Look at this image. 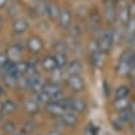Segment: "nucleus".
I'll return each instance as SVG.
<instances>
[{
  "mask_svg": "<svg viewBox=\"0 0 135 135\" xmlns=\"http://www.w3.org/2000/svg\"><path fill=\"white\" fill-rule=\"evenodd\" d=\"M8 61L9 60H8V57H6V55H5V53H0V66L4 67Z\"/></svg>",
  "mask_w": 135,
  "mask_h": 135,
  "instance_id": "473e14b6",
  "label": "nucleus"
},
{
  "mask_svg": "<svg viewBox=\"0 0 135 135\" xmlns=\"http://www.w3.org/2000/svg\"><path fill=\"white\" fill-rule=\"evenodd\" d=\"M27 29V22L25 20H16L14 22V31L17 33L24 32L25 30Z\"/></svg>",
  "mask_w": 135,
  "mask_h": 135,
  "instance_id": "b1692460",
  "label": "nucleus"
},
{
  "mask_svg": "<svg viewBox=\"0 0 135 135\" xmlns=\"http://www.w3.org/2000/svg\"><path fill=\"white\" fill-rule=\"evenodd\" d=\"M130 45H131V49H133V50L135 51V36L133 37V40L130 41Z\"/></svg>",
  "mask_w": 135,
  "mask_h": 135,
  "instance_id": "e433bc0d",
  "label": "nucleus"
},
{
  "mask_svg": "<svg viewBox=\"0 0 135 135\" xmlns=\"http://www.w3.org/2000/svg\"><path fill=\"white\" fill-rule=\"evenodd\" d=\"M134 36H135V17H130L129 22L127 24V37L129 41H131Z\"/></svg>",
  "mask_w": 135,
  "mask_h": 135,
  "instance_id": "2eb2a0df",
  "label": "nucleus"
},
{
  "mask_svg": "<svg viewBox=\"0 0 135 135\" xmlns=\"http://www.w3.org/2000/svg\"><path fill=\"white\" fill-rule=\"evenodd\" d=\"M29 47L31 51L33 52H37V51H40L42 47V42L40 41V38H37V37H32V38H30L29 40Z\"/></svg>",
  "mask_w": 135,
  "mask_h": 135,
  "instance_id": "412c9836",
  "label": "nucleus"
},
{
  "mask_svg": "<svg viewBox=\"0 0 135 135\" xmlns=\"http://www.w3.org/2000/svg\"><path fill=\"white\" fill-rule=\"evenodd\" d=\"M117 1H118V0H108V3H112V4H114Z\"/></svg>",
  "mask_w": 135,
  "mask_h": 135,
  "instance_id": "ea45409f",
  "label": "nucleus"
},
{
  "mask_svg": "<svg viewBox=\"0 0 135 135\" xmlns=\"http://www.w3.org/2000/svg\"><path fill=\"white\" fill-rule=\"evenodd\" d=\"M68 86L74 92H81L83 89V87H84L83 78L79 74H71L70 77H68Z\"/></svg>",
  "mask_w": 135,
  "mask_h": 135,
  "instance_id": "20e7f679",
  "label": "nucleus"
},
{
  "mask_svg": "<svg viewBox=\"0 0 135 135\" xmlns=\"http://www.w3.org/2000/svg\"><path fill=\"white\" fill-rule=\"evenodd\" d=\"M0 114H3V103L0 102Z\"/></svg>",
  "mask_w": 135,
  "mask_h": 135,
  "instance_id": "58836bf2",
  "label": "nucleus"
},
{
  "mask_svg": "<svg viewBox=\"0 0 135 135\" xmlns=\"http://www.w3.org/2000/svg\"><path fill=\"white\" fill-rule=\"evenodd\" d=\"M24 108L26 112L29 113H36L40 108V104L36 102V100H31V99H26L24 102Z\"/></svg>",
  "mask_w": 135,
  "mask_h": 135,
  "instance_id": "ddd939ff",
  "label": "nucleus"
},
{
  "mask_svg": "<svg viewBox=\"0 0 135 135\" xmlns=\"http://www.w3.org/2000/svg\"><path fill=\"white\" fill-rule=\"evenodd\" d=\"M42 90H44L50 98H51L52 102H58V100H61V99L63 98V94H62L61 88H60L56 83H53V82L46 83Z\"/></svg>",
  "mask_w": 135,
  "mask_h": 135,
  "instance_id": "7ed1b4c3",
  "label": "nucleus"
},
{
  "mask_svg": "<svg viewBox=\"0 0 135 135\" xmlns=\"http://www.w3.org/2000/svg\"><path fill=\"white\" fill-rule=\"evenodd\" d=\"M51 76H52V81L57 82L61 79V68H55V70L51 72Z\"/></svg>",
  "mask_w": 135,
  "mask_h": 135,
  "instance_id": "c85d7f7f",
  "label": "nucleus"
},
{
  "mask_svg": "<svg viewBox=\"0 0 135 135\" xmlns=\"http://www.w3.org/2000/svg\"><path fill=\"white\" fill-rule=\"evenodd\" d=\"M5 4H6V0H0V8L5 6Z\"/></svg>",
  "mask_w": 135,
  "mask_h": 135,
  "instance_id": "4c0bfd02",
  "label": "nucleus"
},
{
  "mask_svg": "<svg viewBox=\"0 0 135 135\" xmlns=\"http://www.w3.org/2000/svg\"><path fill=\"white\" fill-rule=\"evenodd\" d=\"M86 103L83 102L82 99H72L71 102V112L73 113H83L86 110Z\"/></svg>",
  "mask_w": 135,
  "mask_h": 135,
  "instance_id": "1a4fd4ad",
  "label": "nucleus"
},
{
  "mask_svg": "<svg viewBox=\"0 0 135 135\" xmlns=\"http://www.w3.org/2000/svg\"><path fill=\"white\" fill-rule=\"evenodd\" d=\"M50 97L47 95V94L44 92V90H41V92H38V93H36V95H35V100H36L38 104H49V100H50Z\"/></svg>",
  "mask_w": 135,
  "mask_h": 135,
  "instance_id": "4be33fe9",
  "label": "nucleus"
},
{
  "mask_svg": "<svg viewBox=\"0 0 135 135\" xmlns=\"http://www.w3.org/2000/svg\"><path fill=\"white\" fill-rule=\"evenodd\" d=\"M47 135H61V133L57 130H51L50 133H47Z\"/></svg>",
  "mask_w": 135,
  "mask_h": 135,
  "instance_id": "c9c22d12",
  "label": "nucleus"
},
{
  "mask_svg": "<svg viewBox=\"0 0 135 135\" xmlns=\"http://www.w3.org/2000/svg\"><path fill=\"white\" fill-rule=\"evenodd\" d=\"M9 53H10L11 61L16 63V61H19V57H20V55H21V49H19L17 46H12L11 49L9 50Z\"/></svg>",
  "mask_w": 135,
  "mask_h": 135,
  "instance_id": "a878e982",
  "label": "nucleus"
},
{
  "mask_svg": "<svg viewBox=\"0 0 135 135\" xmlns=\"http://www.w3.org/2000/svg\"><path fill=\"white\" fill-rule=\"evenodd\" d=\"M89 27L93 31H97V30L100 27V16H99L98 12H92L89 17Z\"/></svg>",
  "mask_w": 135,
  "mask_h": 135,
  "instance_id": "f8f14e48",
  "label": "nucleus"
},
{
  "mask_svg": "<svg viewBox=\"0 0 135 135\" xmlns=\"http://www.w3.org/2000/svg\"><path fill=\"white\" fill-rule=\"evenodd\" d=\"M119 20L122 21V24H124L127 26V24L130 20V15H129V11H128V8H123L120 11H119Z\"/></svg>",
  "mask_w": 135,
  "mask_h": 135,
  "instance_id": "393cba45",
  "label": "nucleus"
},
{
  "mask_svg": "<svg viewBox=\"0 0 135 135\" xmlns=\"http://www.w3.org/2000/svg\"><path fill=\"white\" fill-rule=\"evenodd\" d=\"M113 41H114V32L112 30H104V31H102L100 37H99V40H98L99 50L103 53H107L110 50L112 45H113Z\"/></svg>",
  "mask_w": 135,
  "mask_h": 135,
  "instance_id": "f03ea898",
  "label": "nucleus"
},
{
  "mask_svg": "<svg viewBox=\"0 0 135 135\" xmlns=\"http://www.w3.org/2000/svg\"><path fill=\"white\" fill-rule=\"evenodd\" d=\"M129 76H130L131 78H135V65L133 66L130 68V72H129Z\"/></svg>",
  "mask_w": 135,
  "mask_h": 135,
  "instance_id": "f704fd0d",
  "label": "nucleus"
},
{
  "mask_svg": "<svg viewBox=\"0 0 135 135\" xmlns=\"http://www.w3.org/2000/svg\"><path fill=\"white\" fill-rule=\"evenodd\" d=\"M55 49H56V51H57V52H62V53H63V51H65V49H66V46H65V44H57V45H55Z\"/></svg>",
  "mask_w": 135,
  "mask_h": 135,
  "instance_id": "72a5a7b5",
  "label": "nucleus"
},
{
  "mask_svg": "<svg viewBox=\"0 0 135 135\" xmlns=\"http://www.w3.org/2000/svg\"><path fill=\"white\" fill-rule=\"evenodd\" d=\"M46 11H47V14H49V16L51 17V19H57V17H60V14H61L60 9L57 8V5H55V4L47 5Z\"/></svg>",
  "mask_w": 135,
  "mask_h": 135,
  "instance_id": "dca6fc26",
  "label": "nucleus"
},
{
  "mask_svg": "<svg viewBox=\"0 0 135 135\" xmlns=\"http://www.w3.org/2000/svg\"><path fill=\"white\" fill-rule=\"evenodd\" d=\"M103 58H104V53L100 50H97V51L90 53V61L95 67H100L103 65Z\"/></svg>",
  "mask_w": 135,
  "mask_h": 135,
  "instance_id": "9b49d317",
  "label": "nucleus"
},
{
  "mask_svg": "<svg viewBox=\"0 0 135 135\" xmlns=\"http://www.w3.org/2000/svg\"><path fill=\"white\" fill-rule=\"evenodd\" d=\"M81 71H82V65L78 61L71 62L70 66H68V73H70V76L71 74H78Z\"/></svg>",
  "mask_w": 135,
  "mask_h": 135,
  "instance_id": "5701e85b",
  "label": "nucleus"
},
{
  "mask_svg": "<svg viewBox=\"0 0 135 135\" xmlns=\"http://www.w3.org/2000/svg\"><path fill=\"white\" fill-rule=\"evenodd\" d=\"M134 65H135V56H134Z\"/></svg>",
  "mask_w": 135,
  "mask_h": 135,
  "instance_id": "a18cd8bd",
  "label": "nucleus"
},
{
  "mask_svg": "<svg viewBox=\"0 0 135 135\" xmlns=\"http://www.w3.org/2000/svg\"><path fill=\"white\" fill-rule=\"evenodd\" d=\"M128 11L130 17H135V1H130L128 5Z\"/></svg>",
  "mask_w": 135,
  "mask_h": 135,
  "instance_id": "7c9ffc66",
  "label": "nucleus"
},
{
  "mask_svg": "<svg viewBox=\"0 0 135 135\" xmlns=\"http://www.w3.org/2000/svg\"><path fill=\"white\" fill-rule=\"evenodd\" d=\"M29 79V83H30V89L33 90L35 93H38V92H41L44 89V81H42L41 76H38V74H35L32 77H27Z\"/></svg>",
  "mask_w": 135,
  "mask_h": 135,
  "instance_id": "423d86ee",
  "label": "nucleus"
},
{
  "mask_svg": "<svg viewBox=\"0 0 135 135\" xmlns=\"http://www.w3.org/2000/svg\"><path fill=\"white\" fill-rule=\"evenodd\" d=\"M42 66H44V68H45V70L51 71V72H52L55 68H57L56 60H55V57H51V56H47V57L44 58V61H42Z\"/></svg>",
  "mask_w": 135,
  "mask_h": 135,
  "instance_id": "4468645a",
  "label": "nucleus"
},
{
  "mask_svg": "<svg viewBox=\"0 0 135 135\" xmlns=\"http://www.w3.org/2000/svg\"><path fill=\"white\" fill-rule=\"evenodd\" d=\"M134 56L131 52H127L124 53L123 56L120 57L118 63V67H117V73L120 74V76H125V74H129L130 72V68L134 66Z\"/></svg>",
  "mask_w": 135,
  "mask_h": 135,
  "instance_id": "f257e3e1",
  "label": "nucleus"
},
{
  "mask_svg": "<svg viewBox=\"0 0 135 135\" xmlns=\"http://www.w3.org/2000/svg\"><path fill=\"white\" fill-rule=\"evenodd\" d=\"M104 16H105V20L108 22H114L117 20V16H118V14L115 11V6L114 4H112V3H108L105 6V11H104Z\"/></svg>",
  "mask_w": 135,
  "mask_h": 135,
  "instance_id": "6e6552de",
  "label": "nucleus"
},
{
  "mask_svg": "<svg viewBox=\"0 0 135 135\" xmlns=\"http://www.w3.org/2000/svg\"><path fill=\"white\" fill-rule=\"evenodd\" d=\"M58 20H60V24H61V26H68V25L71 24V14L68 10H63V11H61V14H60V17H58Z\"/></svg>",
  "mask_w": 135,
  "mask_h": 135,
  "instance_id": "f3484780",
  "label": "nucleus"
},
{
  "mask_svg": "<svg viewBox=\"0 0 135 135\" xmlns=\"http://www.w3.org/2000/svg\"><path fill=\"white\" fill-rule=\"evenodd\" d=\"M55 60H56V65H57V68H62V67L66 65V62H67L65 53H62V52H57V53H56V56H55Z\"/></svg>",
  "mask_w": 135,
  "mask_h": 135,
  "instance_id": "bb28decb",
  "label": "nucleus"
},
{
  "mask_svg": "<svg viewBox=\"0 0 135 135\" xmlns=\"http://www.w3.org/2000/svg\"><path fill=\"white\" fill-rule=\"evenodd\" d=\"M62 123L66 124V125H74L77 123V117H76V113L71 110H66L65 114L61 117Z\"/></svg>",
  "mask_w": 135,
  "mask_h": 135,
  "instance_id": "9d476101",
  "label": "nucleus"
},
{
  "mask_svg": "<svg viewBox=\"0 0 135 135\" xmlns=\"http://www.w3.org/2000/svg\"><path fill=\"white\" fill-rule=\"evenodd\" d=\"M4 81H5V83L8 84V86H14L15 84V81H16V78L14 77V76H11V74H6L4 77Z\"/></svg>",
  "mask_w": 135,
  "mask_h": 135,
  "instance_id": "c756f323",
  "label": "nucleus"
},
{
  "mask_svg": "<svg viewBox=\"0 0 135 135\" xmlns=\"http://www.w3.org/2000/svg\"><path fill=\"white\" fill-rule=\"evenodd\" d=\"M15 109H16V105L10 99H8V100H5L3 103V113H5V114H11V113L15 112Z\"/></svg>",
  "mask_w": 135,
  "mask_h": 135,
  "instance_id": "aec40b11",
  "label": "nucleus"
},
{
  "mask_svg": "<svg viewBox=\"0 0 135 135\" xmlns=\"http://www.w3.org/2000/svg\"><path fill=\"white\" fill-rule=\"evenodd\" d=\"M35 129V125H33L31 122H26V123L22 124V127H21V131L24 133V134H31Z\"/></svg>",
  "mask_w": 135,
  "mask_h": 135,
  "instance_id": "cd10ccee",
  "label": "nucleus"
},
{
  "mask_svg": "<svg viewBox=\"0 0 135 135\" xmlns=\"http://www.w3.org/2000/svg\"><path fill=\"white\" fill-rule=\"evenodd\" d=\"M133 129H134V131H135V120L133 122Z\"/></svg>",
  "mask_w": 135,
  "mask_h": 135,
  "instance_id": "79ce46f5",
  "label": "nucleus"
},
{
  "mask_svg": "<svg viewBox=\"0 0 135 135\" xmlns=\"http://www.w3.org/2000/svg\"><path fill=\"white\" fill-rule=\"evenodd\" d=\"M118 118L123 122V123H129V122H134L135 119V113L133 112V109H131V107H129V108H127V109H123V110L119 112V115Z\"/></svg>",
  "mask_w": 135,
  "mask_h": 135,
  "instance_id": "0eeeda50",
  "label": "nucleus"
},
{
  "mask_svg": "<svg viewBox=\"0 0 135 135\" xmlns=\"http://www.w3.org/2000/svg\"><path fill=\"white\" fill-rule=\"evenodd\" d=\"M131 105V103L129 102L128 98H123V99H115L114 102V107L117 108V110H123V109H127Z\"/></svg>",
  "mask_w": 135,
  "mask_h": 135,
  "instance_id": "6ab92c4d",
  "label": "nucleus"
},
{
  "mask_svg": "<svg viewBox=\"0 0 135 135\" xmlns=\"http://www.w3.org/2000/svg\"><path fill=\"white\" fill-rule=\"evenodd\" d=\"M133 86L135 87V78H133Z\"/></svg>",
  "mask_w": 135,
  "mask_h": 135,
  "instance_id": "37998d69",
  "label": "nucleus"
},
{
  "mask_svg": "<svg viewBox=\"0 0 135 135\" xmlns=\"http://www.w3.org/2000/svg\"><path fill=\"white\" fill-rule=\"evenodd\" d=\"M0 27H1V17H0Z\"/></svg>",
  "mask_w": 135,
  "mask_h": 135,
  "instance_id": "c03bdc74",
  "label": "nucleus"
},
{
  "mask_svg": "<svg viewBox=\"0 0 135 135\" xmlns=\"http://www.w3.org/2000/svg\"><path fill=\"white\" fill-rule=\"evenodd\" d=\"M3 93H4V89H3V87L0 86V95H1Z\"/></svg>",
  "mask_w": 135,
  "mask_h": 135,
  "instance_id": "a19ab883",
  "label": "nucleus"
},
{
  "mask_svg": "<svg viewBox=\"0 0 135 135\" xmlns=\"http://www.w3.org/2000/svg\"><path fill=\"white\" fill-rule=\"evenodd\" d=\"M4 130L6 131V133H11V131H14L15 130V125H14V123L8 122V123L4 125Z\"/></svg>",
  "mask_w": 135,
  "mask_h": 135,
  "instance_id": "2f4dec72",
  "label": "nucleus"
},
{
  "mask_svg": "<svg viewBox=\"0 0 135 135\" xmlns=\"http://www.w3.org/2000/svg\"><path fill=\"white\" fill-rule=\"evenodd\" d=\"M45 109L49 114L55 115V117H62L66 112L65 108L57 102H50L49 104H46L45 105Z\"/></svg>",
  "mask_w": 135,
  "mask_h": 135,
  "instance_id": "39448f33",
  "label": "nucleus"
},
{
  "mask_svg": "<svg viewBox=\"0 0 135 135\" xmlns=\"http://www.w3.org/2000/svg\"><path fill=\"white\" fill-rule=\"evenodd\" d=\"M129 93H130V90H129V88H128L127 86H120L115 90V99L128 98Z\"/></svg>",
  "mask_w": 135,
  "mask_h": 135,
  "instance_id": "a211bd4d",
  "label": "nucleus"
}]
</instances>
